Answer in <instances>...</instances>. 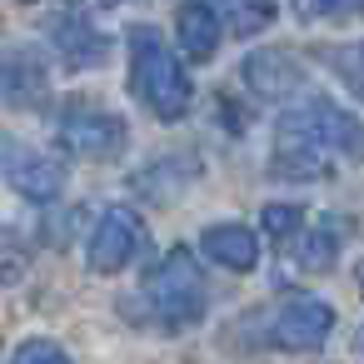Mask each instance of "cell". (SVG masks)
<instances>
[{
  "instance_id": "cell-1",
  "label": "cell",
  "mask_w": 364,
  "mask_h": 364,
  "mask_svg": "<svg viewBox=\"0 0 364 364\" xmlns=\"http://www.w3.org/2000/svg\"><path fill=\"white\" fill-rule=\"evenodd\" d=\"M334 155H364V120L344 110L334 95H299L274 115V180H324L334 170Z\"/></svg>"
},
{
  "instance_id": "cell-2",
  "label": "cell",
  "mask_w": 364,
  "mask_h": 364,
  "mask_svg": "<svg viewBox=\"0 0 364 364\" xmlns=\"http://www.w3.org/2000/svg\"><path fill=\"white\" fill-rule=\"evenodd\" d=\"M125 55H130V95L160 125H180L195 110V80L185 70V55H175V46L145 21L125 31Z\"/></svg>"
},
{
  "instance_id": "cell-3",
  "label": "cell",
  "mask_w": 364,
  "mask_h": 364,
  "mask_svg": "<svg viewBox=\"0 0 364 364\" xmlns=\"http://www.w3.org/2000/svg\"><path fill=\"white\" fill-rule=\"evenodd\" d=\"M140 299H145L150 319H155L160 329H170V334L200 324L205 309H210V279H205L195 250H190V245L165 250V255L150 264V274H145V284H140Z\"/></svg>"
},
{
  "instance_id": "cell-4",
  "label": "cell",
  "mask_w": 364,
  "mask_h": 364,
  "mask_svg": "<svg viewBox=\"0 0 364 364\" xmlns=\"http://www.w3.org/2000/svg\"><path fill=\"white\" fill-rule=\"evenodd\" d=\"M55 145L70 160H120L130 150V120L100 100H65L55 115Z\"/></svg>"
},
{
  "instance_id": "cell-5",
  "label": "cell",
  "mask_w": 364,
  "mask_h": 364,
  "mask_svg": "<svg viewBox=\"0 0 364 364\" xmlns=\"http://www.w3.org/2000/svg\"><path fill=\"white\" fill-rule=\"evenodd\" d=\"M46 41L70 70H100L110 60V36L100 31L85 0H55L46 16Z\"/></svg>"
},
{
  "instance_id": "cell-6",
  "label": "cell",
  "mask_w": 364,
  "mask_h": 364,
  "mask_svg": "<svg viewBox=\"0 0 364 364\" xmlns=\"http://www.w3.org/2000/svg\"><path fill=\"white\" fill-rule=\"evenodd\" d=\"M145 250V220L130 205H110L100 210L90 240H85V264L90 274H120L135 264V255Z\"/></svg>"
},
{
  "instance_id": "cell-7",
  "label": "cell",
  "mask_w": 364,
  "mask_h": 364,
  "mask_svg": "<svg viewBox=\"0 0 364 364\" xmlns=\"http://www.w3.org/2000/svg\"><path fill=\"white\" fill-rule=\"evenodd\" d=\"M334 334V304L319 294H289L269 314V344L284 354H314Z\"/></svg>"
},
{
  "instance_id": "cell-8",
  "label": "cell",
  "mask_w": 364,
  "mask_h": 364,
  "mask_svg": "<svg viewBox=\"0 0 364 364\" xmlns=\"http://www.w3.org/2000/svg\"><path fill=\"white\" fill-rule=\"evenodd\" d=\"M240 80H245V90H250L255 100H264V105H294V100L304 95L309 70H304V60H299L294 50L264 46V50H250V55L240 60Z\"/></svg>"
},
{
  "instance_id": "cell-9",
  "label": "cell",
  "mask_w": 364,
  "mask_h": 364,
  "mask_svg": "<svg viewBox=\"0 0 364 364\" xmlns=\"http://www.w3.org/2000/svg\"><path fill=\"white\" fill-rule=\"evenodd\" d=\"M6 185L31 205H55L65 195V160L21 140H6Z\"/></svg>"
},
{
  "instance_id": "cell-10",
  "label": "cell",
  "mask_w": 364,
  "mask_h": 364,
  "mask_svg": "<svg viewBox=\"0 0 364 364\" xmlns=\"http://www.w3.org/2000/svg\"><path fill=\"white\" fill-rule=\"evenodd\" d=\"M0 90H6L11 110H41L50 100V65L36 46H11L6 70H0Z\"/></svg>"
},
{
  "instance_id": "cell-11",
  "label": "cell",
  "mask_w": 364,
  "mask_h": 364,
  "mask_svg": "<svg viewBox=\"0 0 364 364\" xmlns=\"http://www.w3.org/2000/svg\"><path fill=\"white\" fill-rule=\"evenodd\" d=\"M225 21L215 11V0H180L175 11V46L190 65H210L220 55V41H225Z\"/></svg>"
},
{
  "instance_id": "cell-12",
  "label": "cell",
  "mask_w": 364,
  "mask_h": 364,
  "mask_svg": "<svg viewBox=\"0 0 364 364\" xmlns=\"http://www.w3.org/2000/svg\"><path fill=\"white\" fill-rule=\"evenodd\" d=\"M200 255L230 274H250L259 264V235L240 220H215L200 230Z\"/></svg>"
},
{
  "instance_id": "cell-13",
  "label": "cell",
  "mask_w": 364,
  "mask_h": 364,
  "mask_svg": "<svg viewBox=\"0 0 364 364\" xmlns=\"http://www.w3.org/2000/svg\"><path fill=\"white\" fill-rule=\"evenodd\" d=\"M344 240H349V225H344V215H314L309 225H304V235L294 240V264L304 269V274H329L334 264H339V255H344Z\"/></svg>"
},
{
  "instance_id": "cell-14",
  "label": "cell",
  "mask_w": 364,
  "mask_h": 364,
  "mask_svg": "<svg viewBox=\"0 0 364 364\" xmlns=\"http://www.w3.org/2000/svg\"><path fill=\"white\" fill-rule=\"evenodd\" d=\"M200 155H190V150H170V155H160V160H150L145 170H135L130 175V185L145 195V200H170L175 190H185L190 180H200Z\"/></svg>"
},
{
  "instance_id": "cell-15",
  "label": "cell",
  "mask_w": 364,
  "mask_h": 364,
  "mask_svg": "<svg viewBox=\"0 0 364 364\" xmlns=\"http://www.w3.org/2000/svg\"><path fill=\"white\" fill-rule=\"evenodd\" d=\"M215 11L235 41H250L274 26V0H215Z\"/></svg>"
},
{
  "instance_id": "cell-16",
  "label": "cell",
  "mask_w": 364,
  "mask_h": 364,
  "mask_svg": "<svg viewBox=\"0 0 364 364\" xmlns=\"http://www.w3.org/2000/svg\"><path fill=\"white\" fill-rule=\"evenodd\" d=\"M304 225H309V210H304V205L274 200V205H264V210H259V230H264L274 245H284V240H299V235H304Z\"/></svg>"
},
{
  "instance_id": "cell-17",
  "label": "cell",
  "mask_w": 364,
  "mask_h": 364,
  "mask_svg": "<svg viewBox=\"0 0 364 364\" xmlns=\"http://www.w3.org/2000/svg\"><path fill=\"white\" fill-rule=\"evenodd\" d=\"M11 364H75V359L65 354V344H55V339H46V334H31V339L16 344Z\"/></svg>"
},
{
  "instance_id": "cell-18",
  "label": "cell",
  "mask_w": 364,
  "mask_h": 364,
  "mask_svg": "<svg viewBox=\"0 0 364 364\" xmlns=\"http://www.w3.org/2000/svg\"><path fill=\"white\" fill-rule=\"evenodd\" d=\"M294 16L304 26H314V21H344V16H364V0H294Z\"/></svg>"
},
{
  "instance_id": "cell-19",
  "label": "cell",
  "mask_w": 364,
  "mask_h": 364,
  "mask_svg": "<svg viewBox=\"0 0 364 364\" xmlns=\"http://www.w3.org/2000/svg\"><path fill=\"white\" fill-rule=\"evenodd\" d=\"M354 284H359V289H364V259H359V264H354Z\"/></svg>"
},
{
  "instance_id": "cell-20",
  "label": "cell",
  "mask_w": 364,
  "mask_h": 364,
  "mask_svg": "<svg viewBox=\"0 0 364 364\" xmlns=\"http://www.w3.org/2000/svg\"><path fill=\"white\" fill-rule=\"evenodd\" d=\"M354 349H359V354H364V324H359V329H354Z\"/></svg>"
},
{
  "instance_id": "cell-21",
  "label": "cell",
  "mask_w": 364,
  "mask_h": 364,
  "mask_svg": "<svg viewBox=\"0 0 364 364\" xmlns=\"http://www.w3.org/2000/svg\"><path fill=\"white\" fill-rule=\"evenodd\" d=\"M359 70H364V41H359Z\"/></svg>"
},
{
  "instance_id": "cell-22",
  "label": "cell",
  "mask_w": 364,
  "mask_h": 364,
  "mask_svg": "<svg viewBox=\"0 0 364 364\" xmlns=\"http://www.w3.org/2000/svg\"><path fill=\"white\" fill-rule=\"evenodd\" d=\"M100 6H125V0H100Z\"/></svg>"
}]
</instances>
